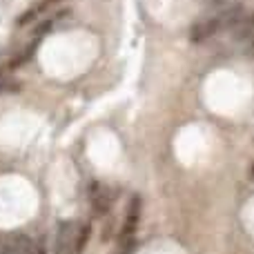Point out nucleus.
I'll return each instance as SVG.
<instances>
[{
	"instance_id": "f257e3e1",
	"label": "nucleus",
	"mask_w": 254,
	"mask_h": 254,
	"mask_svg": "<svg viewBox=\"0 0 254 254\" xmlns=\"http://www.w3.org/2000/svg\"><path fill=\"white\" fill-rule=\"evenodd\" d=\"M219 31L221 29H219V20H216V16H205V18H198L196 22L190 25L188 38H190L192 45H203L210 38H214Z\"/></svg>"
},
{
	"instance_id": "f03ea898",
	"label": "nucleus",
	"mask_w": 254,
	"mask_h": 254,
	"mask_svg": "<svg viewBox=\"0 0 254 254\" xmlns=\"http://www.w3.org/2000/svg\"><path fill=\"white\" fill-rule=\"evenodd\" d=\"M7 246L11 254H45V243L43 241H36L31 239L29 234H9L7 237Z\"/></svg>"
},
{
	"instance_id": "7ed1b4c3",
	"label": "nucleus",
	"mask_w": 254,
	"mask_h": 254,
	"mask_svg": "<svg viewBox=\"0 0 254 254\" xmlns=\"http://www.w3.org/2000/svg\"><path fill=\"white\" fill-rule=\"evenodd\" d=\"M246 13H248V7L241 4V2H232V4H228V7H223L221 13L216 16V20H219V29L221 31H234V27L246 18Z\"/></svg>"
},
{
	"instance_id": "20e7f679",
	"label": "nucleus",
	"mask_w": 254,
	"mask_h": 254,
	"mask_svg": "<svg viewBox=\"0 0 254 254\" xmlns=\"http://www.w3.org/2000/svg\"><path fill=\"white\" fill-rule=\"evenodd\" d=\"M138 221H140V196H131L129 205H127V212H125L123 228H121V239H123V241L134 237V232L138 230Z\"/></svg>"
},
{
	"instance_id": "39448f33",
	"label": "nucleus",
	"mask_w": 254,
	"mask_h": 254,
	"mask_svg": "<svg viewBox=\"0 0 254 254\" xmlns=\"http://www.w3.org/2000/svg\"><path fill=\"white\" fill-rule=\"evenodd\" d=\"M89 201H92V210L96 216H105L112 207V192L101 183H92L89 190Z\"/></svg>"
},
{
	"instance_id": "423d86ee",
	"label": "nucleus",
	"mask_w": 254,
	"mask_h": 254,
	"mask_svg": "<svg viewBox=\"0 0 254 254\" xmlns=\"http://www.w3.org/2000/svg\"><path fill=\"white\" fill-rule=\"evenodd\" d=\"M74 225L71 223H63L58 230V239H56V254H71L74 250Z\"/></svg>"
},
{
	"instance_id": "0eeeda50",
	"label": "nucleus",
	"mask_w": 254,
	"mask_h": 254,
	"mask_svg": "<svg viewBox=\"0 0 254 254\" xmlns=\"http://www.w3.org/2000/svg\"><path fill=\"white\" fill-rule=\"evenodd\" d=\"M232 36H234V40H237L239 45H246L248 40L252 38V36H254V11L246 13V18H243V20L234 27Z\"/></svg>"
},
{
	"instance_id": "6e6552de",
	"label": "nucleus",
	"mask_w": 254,
	"mask_h": 254,
	"mask_svg": "<svg viewBox=\"0 0 254 254\" xmlns=\"http://www.w3.org/2000/svg\"><path fill=\"white\" fill-rule=\"evenodd\" d=\"M89 239H92V223H83L74 234V250H71V254H83Z\"/></svg>"
},
{
	"instance_id": "1a4fd4ad",
	"label": "nucleus",
	"mask_w": 254,
	"mask_h": 254,
	"mask_svg": "<svg viewBox=\"0 0 254 254\" xmlns=\"http://www.w3.org/2000/svg\"><path fill=\"white\" fill-rule=\"evenodd\" d=\"M47 4L45 2H40V4H36V7H31V9H27L25 13H20L18 16V20H16V25L18 27H25V25H36V22L40 20V16H43L45 11H47Z\"/></svg>"
},
{
	"instance_id": "9d476101",
	"label": "nucleus",
	"mask_w": 254,
	"mask_h": 254,
	"mask_svg": "<svg viewBox=\"0 0 254 254\" xmlns=\"http://www.w3.org/2000/svg\"><path fill=\"white\" fill-rule=\"evenodd\" d=\"M34 52H36V43L31 45V47L27 49V52H22V54H18V56H13V58H11V63H9V65H7V69L11 71V69H18V67H20V65H25V63L29 61L31 56H34Z\"/></svg>"
},
{
	"instance_id": "9b49d317",
	"label": "nucleus",
	"mask_w": 254,
	"mask_h": 254,
	"mask_svg": "<svg viewBox=\"0 0 254 254\" xmlns=\"http://www.w3.org/2000/svg\"><path fill=\"white\" fill-rule=\"evenodd\" d=\"M52 29H54V20H52V18L38 20V22H36V27H34V38H43V36H47Z\"/></svg>"
},
{
	"instance_id": "f8f14e48",
	"label": "nucleus",
	"mask_w": 254,
	"mask_h": 254,
	"mask_svg": "<svg viewBox=\"0 0 254 254\" xmlns=\"http://www.w3.org/2000/svg\"><path fill=\"white\" fill-rule=\"evenodd\" d=\"M205 7H212V9H223V7H228V4H232V2H237V0H201Z\"/></svg>"
},
{
	"instance_id": "ddd939ff",
	"label": "nucleus",
	"mask_w": 254,
	"mask_h": 254,
	"mask_svg": "<svg viewBox=\"0 0 254 254\" xmlns=\"http://www.w3.org/2000/svg\"><path fill=\"white\" fill-rule=\"evenodd\" d=\"M243 49H246V54H248V56L254 58V36H252L250 40H248L246 45H243Z\"/></svg>"
},
{
	"instance_id": "4468645a",
	"label": "nucleus",
	"mask_w": 254,
	"mask_h": 254,
	"mask_svg": "<svg viewBox=\"0 0 254 254\" xmlns=\"http://www.w3.org/2000/svg\"><path fill=\"white\" fill-rule=\"evenodd\" d=\"M4 252H9V246H7V237H2V234H0V254H4Z\"/></svg>"
},
{
	"instance_id": "2eb2a0df",
	"label": "nucleus",
	"mask_w": 254,
	"mask_h": 254,
	"mask_svg": "<svg viewBox=\"0 0 254 254\" xmlns=\"http://www.w3.org/2000/svg\"><path fill=\"white\" fill-rule=\"evenodd\" d=\"M43 2L49 7V4H61V2H65V0H43Z\"/></svg>"
},
{
	"instance_id": "dca6fc26",
	"label": "nucleus",
	"mask_w": 254,
	"mask_h": 254,
	"mask_svg": "<svg viewBox=\"0 0 254 254\" xmlns=\"http://www.w3.org/2000/svg\"><path fill=\"white\" fill-rule=\"evenodd\" d=\"M7 76V69H0V78H4Z\"/></svg>"
},
{
	"instance_id": "f3484780",
	"label": "nucleus",
	"mask_w": 254,
	"mask_h": 254,
	"mask_svg": "<svg viewBox=\"0 0 254 254\" xmlns=\"http://www.w3.org/2000/svg\"><path fill=\"white\" fill-rule=\"evenodd\" d=\"M250 174H252V176H254V165H252V170H250Z\"/></svg>"
}]
</instances>
